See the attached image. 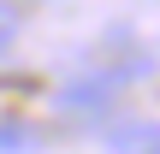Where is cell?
Wrapping results in <instances>:
<instances>
[{
  "label": "cell",
  "instance_id": "obj_2",
  "mask_svg": "<svg viewBox=\"0 0 160 154\" xmlns=\"http://www.w3.org/2000/svg\"><path fill=\"white\" fill-rule=\"evenodd\" d=\"M18 30H24V6L18 0H0V47H12Z\"/></svg>",
  "mask_w": 160,
  "mask_h": 154
},
{
  "label": "cell",
  "instance_id": "obj_3",
  "mask_svg": "<svg viewBox=\"0 0 160 154\" xmlns=\"http://www.w3.org/2000/svg\"><path fill=\"white\" fill-rule=\"evenodd\" d=\"M42 137L36 131H24V125H0V154H24V148H36Z\"/></svg>",
  "mask_w": 160,
  "mask_h": 154
},
{
  "label": "cell",
  "instance_id": "obj_1",
  "mask_svg": "<svg viewBox=\"0 0 160 154\" xmlns=\"http://www.w3.org/2000/svg\"><path fill=\"white\" fill-rule=\"evenodd\" d=\"M107 148L113 154H160V125L154 119H119L107 131Z\"/></svg>",
  "mask_w": 160,
  "mask_h": 154
}]
</instances>
